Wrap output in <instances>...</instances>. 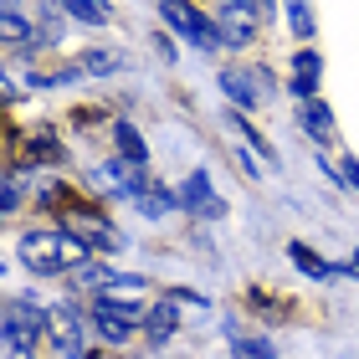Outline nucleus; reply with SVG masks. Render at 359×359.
<instances>
[{
  "label": "nucleus",
  "instance_id": "1",
  "mask_svg": "<svg viewBox=\"0 0 359 359\" xmlns=\"http://www.w3.org/2000/svg\"><path fill=\"white\" fill-rule=\"evenodd\" d=\"M21 257L31 272H83L88 247L72 231H26L21 236Z\"/></svg>",
  "mask_w": 359,
  "mask_h": 359
},
{
  "label": "nucleus",
  "instance_id": "2",
  "mask_svg": "<svg viewBox=\"0 0 359 359\" xmlns=\"http://www.w3.org/2000/svg\"><path fill=\"white\" fill-rule=\"evenodd\" d=\"M36 334H46V313L26 298H6V359H31Z\"/></svg>",
  "mask_w": 359,
  "mask_h": 359
},
{
  "label": "nucleus",
  "instance_id": "3",
  "mask_svg": "<svg viewBox=\"0 0 359 359\" xmlns=\"http://www.w3.org/2000/svg\"><path fill=\"white\" fill-rule=\"evenodd\" d=\"M67 231L83 241V247H93V252H113V247H123L118 241V231H113V226L97 216V210L88 205V201H77L72 210H67Z\"/></svg>",
  "mask_w": 359,
  "mask_h": 359
},
{
  "label": "nucleus",
  "instance_id": "4",
  "mask_svg": "<svg viewBox=\"0 0 359 359\" xmlns=\"http://www.w3.org/2000/svg\"><path fill=\"white\" fill-rule=\"evenodd\" d=\"M159 11H165L195 46H221V26H210L201 11H190V0H159Z\"/></svg>",
  "mask_w": 359,
  "mask_h": 359
},
{
  "label": "nucleus",
  "instance_id": "5",
  "mask_svg": "<svg viewBox=\"0 0 359 359\" xmlns=\"http://www.w3.org/2000/svg\"><path fill=\"white\" fill-rule=\"evenodd\" d=\"M46 334L57 349H83V313L72 303H52L46 308Z\"/></svg>",
  "mask_w": 359,
  "mask_h": 359
},
{
  "label": "nucleus",
  "instance_id": "6",
  "mask_svg": "<svg viewBox=\"0 0 359 359\" xmlns=\"http://www.w3.org/2000/svg\"><path fill=\"white\" fill-rule=\"evenodd\" d=\"M180 201H185L190 210H201V216H210V221H216V216H226V201H221L216 190H210L205 170H195V175L185 180V190H180Z\"/></svg>",
  "mask_w": 359,
  "mask_h": 359
},
{
  "label": "nucleus",
  "instance_id": "7",
  "mask_svg": "<svg viewBox=\"0 0 359 359\" xmlns=\"http://www.w3.org/2000/svg\"><path fill=\"white\" fill-rule=\"evenodd\" d=\"M93 318H97V329H103V339H113V344H118V339H128V329L139 323V313H134V308H113L108 298L93 308Z\"/></svg>",
  "mask_w": 359,
  "mask_h": 359
},
{
  "label": "nucleus",
  "instance_id": "8",
  "mask_svg": "<svg viewBox=\"0 0 359 359\" xmlns=\"http://www.w3.org/2000/svg\"><path fill=\"white\" fill-rule=\"evenodd\" d=\"M252 26H257V15H247L241 6H231V0L221 6V46H241L252 36Z\"/></svg>",
  "mask_w": 359,
  "mask_h": 359
},
{
  "label": "nucleus",
  "instance_id": "9",
  "mask_svg": "<svg viewBox=\"0 0 359 359\" xmlns=\"http://www.w3.org/2000/svg\"><path fill=\"white\" fill-rule=\"evenodd\" d=\"M313 88H318V52H308V46H303L298 62H292V93L308 103V97H313Z\"/></svg>",
  "mask_w": 359,
  "mask_h": 359
},
{
  "label": "nucleus",
  "instance_id": "10",
  "mask_svg": "<svg viewBox=\"0 0 359 359\" xmlns=\"http://www.w3.org/2000/svg\"><path fill=\"white\" fill-rule=\"evenodd\" d=\"M26 154L36 159V165H57V159H62V144L52 139V128H46V123H36V128L26 134Z\"/></svg>",
  "mask_w": 359,
  "mask_h": 359
},
{
  "label": "nucleus",
  "instance_id": "11",
  "mask_svg": "<svg viewBox=\"0 0 359 359\" xmlns=\"http://www.w3.org/2000/svg\"><path fill=\"white\" fill-rule=\"evenodd\" d=\"M298 118H303V128H308V134H313V139H329V134H334V113H329V108H323V103H318V97H308V103H303V113H298Z\"/></svg>",
  "mask_w": 359,
  "mask_h": 359
},
{
  "label": "nucleus",
  "instance_id": "12",
  "mask_svg": "<svg viewBox=\"0 0 359 359\" xmlns=\"http://www.w3.org/2000/svg\"><path fill=\"white\" fill-rule=\"evenodd\" d=\"M62 6H67V15H77V21H88V26H108L113 21L108 0H62Z\"/></svg>",
  "mask_w": 359,
  "mask_h": 359
},
{
  "label": "nucleus",
  "instance_id": "13",
  "mask_svg": "<svg viewBox=\"0 0 359 359\" xmlns=\"http://www.w3.org/2000/svg\"><path fill=\"white\" fill-rule=\"evenodd\" d=\"M175 318H180V308H175V298H165V303H159L154 313H149V339H154V344H165V339L175 334Z\"/></svg>",
  "mask_w": 359,
  "mask_h": 359
},
{
  "label": "nucleus",
  "instance_id": "14",
  "mask_svg": "<svg viewBox=\"0 0 359 359\" xmlns=\"http://www.w3.org/2000/svg\"><path fill=\"white\" fill-rule=\"evenodd\" d=\"M113 139H118V154L128 159V165H144V159H149V149H144V139H139V128L118 123V128H113Z\"/></svg>",
  "mask_w": 359,
  "mask_h": 359
},
{
  "label": "nucleus",
  "instance_id": "15",
  "mask_svg": "<svg viewBox=\"0 0 359 359\" xmlns=\"http://www.w3.org/2000/svg\"><path fill=\"white\" fill-rule=\"evenodd\" d=\"M287 252H292V262H298V267H303L308 277H318V283H329V277H339V272H334L329 262H323V257H313V252H308V247H303V241H292V247H287Z\"/></svg>",
  "mask_w": 359,
  "mask_h": 359
},
{
  "label": "nucleus",
  "instance_id": "16",
  "mask_svg": "<svg viewBox=\"0 0 359 359\" xmlns=\"http://www.w3.org/2000/svg\"><path fill=\"white\" fill-rule=\"evenodd\" d=\"M221 88L231 93L241 108H247V103H257V88H252V77H247V72H236V67H231V72H221Z\"/></svg>",
  "mask_w": 359,
  "mask_h": 359
},
{
  "label": "nucleus",
  "instance_id": "17",
  "mask_svg": "<svg viewBox=\"0 0 359 359\" xmlns=\"http://www.w3.org/2000/svg\"><path fill=\"white\" fill-rule=\"evenodd\" d=\"M139 205H144V216H165V210L175 205V195H170L165 185H144V195H139Z\"/></svg>",
  "mask_w": 359,
  "mask_h": 359
},
{
  "label": "nucleus",
  "instance_id": "18",
  "mask_svg": "<svg viewBox=\"0 0 359 359\" xmlns=\"http://www.w3.org/2000/svg\"><path fill=\"white\" fill-rule=\"evenodd\" d=\"M77 67H83V72H113V67H118V52H83Z\"/></svg>",
  "mask_w": 359,
  "mask_h": 359
},
{
  "label": "nucleus",
  "instance_id": "19",
  "mask_svg": "<svg viewBox=\"0 0 359 359\" xmlns=\"http://www.w3.org/2000/svg\"><path fill=\"white\" fill-rule=\"evenodd\" d=\"M231 349L241 354V359H272V344H267V339H231Z\"/></svg>",
  "mask_w": 359,
  "mask_h": 359
},
{
  "label": "nucleus",
  "instance_id": "20",
  "mask_svg": "<svg viewBox=\"0 0 359 359\" xmlns=\"http://www.w3.org/2000/svg\"><path fill=\"white\" fill-rule=\"evenodd\" d=\"M0 26H6V46H21L26 41V21H21V11H15V6H6V21H0Z\"/></svg>",
  "mask_w": 359,
  "mask_h": 359
},
{
  "label": "nucleus",
  "instance_id": "21",
  "mask_svg": "<svg viewBox=\"0 0 359 359\" xmlns=\"http://www.w3.org/2000/svg\"><path fill=\"white\" fill-rule=\"evenodd\" d=\"M287 15H292V31H298V36H313V15H308V0H287Z\"/></svg>",
  "mask_w": 359,
  "mask_h": 359
},
{
  "label": "nucleus",
  "instance_id": "22",
  "mask_svg": "<svg viewBox=\"0 0 359 359\" xmlns=\"http://www.w3.org/2000/svg\"><path fill=\"white\" fill-rule=\"evenodd\" d=\"M108 283H113L108 267H83V272H77V287H108Z\"/></svg>",
  "mask_w": 359,
  "mask_h": 359
},
{
  "label": "nucleus",
  "instance_id": "23",
  "mask_svg": "<svg viewBox=\"0 0 359 359\" xmlns=\"http://www.w3.org/2000/svg\"><path fill=\"white\" fill-rule=\"evenodd\" d=\"M231 123L241 128V139H247V144H252V149H257V154H272V144H267L262 134H257V128H252V123H241V118H231Z\"/></svg>",
  "mask_w": 359,
  "mask_h": 359
},
{
  "label": "nucleus",
  "instance_id": "24",
  "mask_svg": "<svg viewBox=\"0 0 359 359\" xmlns=\"http://www.w3.org/2000/svg\"><path fill=\"white\" fill-rule=\"evenodd\" d=\"M231 6H241L247 15H257V21H267V15H272V0H231Z\"/></svg>",
  "mask_w": 359,
  "mask_h": 359
},
{
  "label": "nucleus",
  "instance_id": "25",
  "mask_svg": "<svg viewBox=\"0 0 359 359\" xmlns=\"http://www.w3.org/2000/svg\"><path fill=\"white\" fill-rule=\"evenodd\" d=\"M21 205V185H15V170H6V210Z\"/></svg>",
  "mask_w": 359,
  "mask_h": 359
},
{
  "label": "nucleus",
  "instance_id": "26",
  "mask_svg": "<svg viewBox=\"0 0 359 359\" xmlns=\"http://www.w3.org/2000/svg\"><path fill=\"white\" fill-rule=\"evenodd\" d=\"M344 180H349V185L359 190V159H344Z\"/></svg>",
  "mask_w": 359,
  "mask_h": 359
},
{
  "label": "nucleus",
  "instance_id": "27",
  "mask_svg": "<svg viewBox=\"0 0 359 359\" xmlns=\"http://www.w3.org/2000/svg\"><path fill=\"white\" fill-rule=\"evenodd\" d=\"M57 359H88V354H83V349H62Z\"/></svg>",
  "mask_w": 359,
  "mask_h": 359
},
{
  "label": "nucleus",
  "instance_id": "28",
  "mask_svg": "<svg viewBox=\"0 0 359 359\" xmlns=\"http://www.w3.org/2000/svg\"><path fill=\"white\" fill-rule=\"evenodd\" d=\"M349 272H359V257H354V262H349Z\"/></svg>",
  "mask_w": 359,
  "mask_h": 359
}]
</instances>
